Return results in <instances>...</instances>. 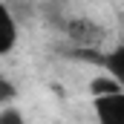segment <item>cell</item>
I'll list each match as a JSON object with an SVG mask.
<instances>
[{
	"label": "cell",
	"mask_w": 124,
	"mask_h": 124,
	"mask_svg": "<svg viewBox=\"0 0 124 124\" xmlns=\"http://www.w3.org/2000/svg\"><path fill=\"white\" fill-rule=\"evenodd\" d=\"M93 110L98 124H124V93L93 95Z\"/></svg>",
	"instance_id": "1"
},
{
	"label": "cell",
	"mask_w": 124,
	"mask_h": 124,
	"mask_svg": "<svg viewBox=\"0 0 124 124\" xmlns=\"http://www.w3.org/2000/svg\"><path fill=\"white\" fill-rule=\"evenodd\" d=\"M101 69H104V75H110L116 84H118V90L124 93V46H116V49H110V52H95L93 58Z\"/></svg>",
	"instance_id": "2"
},
{
	"label": "cell",
	"mask_w": 124,
	"mask_h": 124,
	"mask_svg": "<svg viewBox=\"0 0 124 124\" xmlns=\"http://www.w3.org/2000/svg\"><path fill=\"white\" fill-rule=\"evenodd\" d=\"M17 43V23L6 3H0V55H9Z\"/></svg>",
	"instance_id": "3"
},
{
	"label": "cell",
	"mask_w": 124,
	"mask_h": 124,
	"mask_svg": "<svg viewBox=\"0 0 124 124\" xmlns=\"http://www.w3.org/2000/svg\"><path fill=\"white\" fill-rule=\"evenodd\" d=\"M63 29H66V35H69L72 40H78V43H84V46H90V43H95V40L101 38V29L95 26L93 20H69Z\"/></svg>",
	"instance_id": "4"
},
{
	"label": "cell",
	"mask_w": 124,
	"mask_h": 124,
	"mask_svg": "<svg viewBox=\"0 0 124 124\" xmlns=\"http://www.w3.org/2000/svg\"><path fill=\"white\" fill-rule=\"evenodd\" d=\"M15 95H17L15 84H12L9 78L0 75V107H9V101H15Z\"/></svg>",
	"instance_id": "5"
},
{
	"label": "cell",
	"mask_w": 124,
	"mask_h": 124,
	"mask_svg": "<svg viewBox=\"0 0 124 124\" xmlns=\"http://www.w3.org/2000/svg\"><path fill=\"white\" fill-rule=\"evenodd\" d=\"M0 124H26V121H23V113H20V110L3 107V110H0Z\"/></svg>",
	"instance_id": "6"
}]
</instances>
